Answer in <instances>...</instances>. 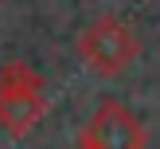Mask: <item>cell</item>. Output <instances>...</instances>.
<instances>
[{
	"label": "cell",
	"instance_id": "6da1fadb",
	"mask_svg": "<svg viewBox=\"0 0 160 149\" xmlns=\"http://www.w3.org/2000/svg\"><path fill=\"white\" fill-rule=\"evenodd\" d=\"M47 94H43V75L31 71L28 63H8L0 67V130L23 137L43 122Z\"/></svg>",
	"mask_w": 160,
	"mask_h": 149
},
{
	"label": "cell",
	"instance_id": "7a4b0ae2",
	"mask_svg": "<svg viewBox=\"0 0 160 149\" xmlns=\"http://www.w3.org/2000/svg\"><path fill=\"white\" fill-rule=\"evenodd\" d=\"M78 59L86 63V67H94L98 75H121L125 67H129L133 59H137V35H133V28L125 20H117V16H102V20H94L90 28L78 35Z\"/></svg>",
	"mask_w": 160,
	"mask_h": 149
},
{
	"label": "cell",
	"instance_id": "3957f363",
	"mask_svg": "<svg viewBox=\"0 0 160 149\" xmlns=\"http://www.w3.org/2000/svg\"><path fill=\"white\" fill-rule=\"evenodd\" d=\"M82 141L94 145V149H145L148 133H145V125L133 118V110H125L121 102H102L98 114L86 125Z\"/></svg>",
	"mask_w": 160,
	"mask_h": 149
},
{
	"label": "cell",
	"instance_id": "277c9868",
	"mask_svg": "<svg viewBox=\"0 0 160 149\" xmlns=\"http://www.w3.org/2000/svg\"><path fill=\"white\" fill-rule=\"evenodd\" d=\"M78 149H94V145H86V141H78Z\"/></svg>",
	"mask_w": 160,
	"mask_h": 149
}]
</instances>
